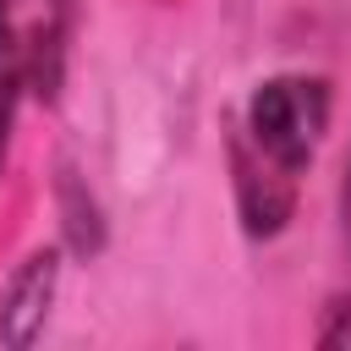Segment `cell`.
I'll return each instance as SVG.
<instances>
[{
	"mask_svg": "<svg viewBox=\"0 0 351 351\" xmlns=\"http://www.w3.org/2000/svg\"><path fill=\"white\" fill-rule=\"evenodd\" d=\"M340 230H346V247H351V154H346V181H340Z\"/></svg>",
	"mask_w": 351,
	"mask_h": 351,
	"instance_id": "cell-6",
	"label": "cell"
},
{
	"mask_svg": "<svg viewBox=\"0 0 351 351\" xmlns=\"http://www.w3.org/2000/svg\"><path fill=\"white\" fill-rule=\"evenodd\" d=\"M329 104H335V93L324 77L280 71V77L252 88V99L241 110V137L263 159H274L285 176H302L313 165L318 137L329 132Z\"/></svg>",
	"mask_w": 351,
	"mask_h": 351,
	"instance_id": "cell-2",
	"label": "cell"
},
{
	"mask_svg": "<svg viewBox=\"0 0 351 351\" xmlns=\"http://www.w3.org/2000/svg\"><path fill=\"white\" fill-rule=\"evenodd\" d=\"M66 60V0H0V165L22 99H55Z\"/></svg>",
	"mask_w": 351,
	"mask_h": 351,
	"instance_id": "cell-1",
	"label": "cell"
},
{
	"mask_svg": "<svg viewBox=\"0 0 351 351\" xmlns=\"http://www.w3.org/2000/svg\"><path fill=\"white\" fill-rule=\"evenodd\" d=\"M230 170H236V203L252 236H274L285 230L291 208H296V176H285L274 159H263L241 132L230 137Z\"/></svg>",
	"mask_w": 351,
	"mask_h": 351,
	"instance_id": "cell-3",
	"label": "cell"
},
{
	"mask_svg": "<svg viewBox=\"0 0 351 351\" xmlns=\"http://www.w3.org/2000/svg\"><path fill=\"white\" fill-rule=\"evenodd\" d=\"M55 285H60V252L55 247H38L22 258V269L5 280L0 291V340L5 346H33L44 318H49V302H55Z\"/></svg>",
	"mask_w": 351,
	"mask_h": 351,
	"instance_id": "cell-4",
	"label": "cell"
},
{
	"mask_svg": "<svg viewBox=\"0 0 351 351\" xmlns=\"http://www.w3.org/2000/svg\"><path fill=\"white\" fill-rule=\"evenodd\" d=\"M313 340L324 351H351V296H329L324 302V318H318Z\"/></svg>",
	"mask_w": 351,
	"mask_h": 351,
	"instance_id": "cell-5",
	"label": "cell"
}]
</instances>
